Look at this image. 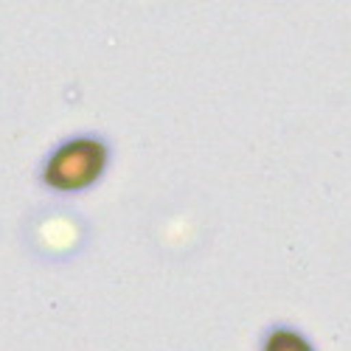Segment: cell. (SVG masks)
Wrapping results in <instances>:
<instances>
[{
	"label": "cell",
	"mask_w": 351,
	"mask_h": 351,
	"mask_svg": "<svg viewBox=\"0 0 351 351\" xmlns=\"http://www.w3.org/2000/svg\"><path fill=\"white\" fill-rule=\"evenodd\" d=\"M107 166V146L99 138H73L45 163L43 180L56 191H82L93 186Z\"/></svg>",
	"instance_id": "cell-1"
},
{
	"label": "cell",
	"mask_w": 351,
	"mask_h": 351,
	"mask_svg": "<svg viewBox=\"0 0 351 351\" xmlns=\"http://www.w3.org/2000/svg\"><path fill=\"white\" fill-rule=\"evenodd\" d=\"M265 351H315L309 340L292 329H276L265 340Z\"/></svg>",
	"instance_id": "cell-2"
}]
</instances>
